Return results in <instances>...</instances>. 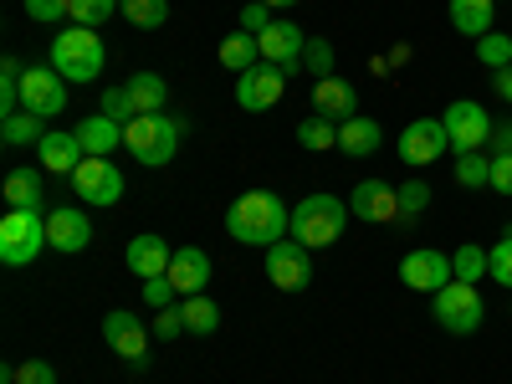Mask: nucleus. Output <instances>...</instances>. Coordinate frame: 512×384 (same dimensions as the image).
Here are the masks:
<instances>
[{
    "label": "nucleus",
    "mask_w": 512,
    "mask_h": 384,
    "mask_svg": "<svg viewBox=\"0 0 512 384\" xmlns=\"http://www.w3.org/2000/svg\"><path fill=\"white\" fill-rule=\"evenodd\" d=\"M226 231L241 246H277L292 236V210L282 205V195L272 190H246L236 195V205L226 210Z\"/></svg>",
    "instance_id": "1"
},
{
    "label": "nucleus",
    "mask_w": 512,
    "mask_h": 384,
    "mask_svg": "<svg viewBox=\"0 0 512 384\" xmlns=\"http://www.w3.org/2000/svg\"><path fill=\"white\" fill-rule=\"evenodd\" d=\"M190 118H169V113H139L134 123H123V149L134 154L144 169H164L180 149V134Z\"/></svg>",
    "instance_id": "2"
},
{
    "label": "nucleus",
    "mask_w": 512,
    "mask_h": 384,
    "mask_svg": "<svg viewBox=\"0 0 512 384\" xmlns=\"http://www.w3.org/2000/svg\"><path fill=\"white\" fill-rule=\"evenodd\" d=\"M47 67H57V72L72 82V88H82V82H93V77L108 67V47H103L98 31L67 26V31L52 36V62H47Z\"/></svg>",
    "instance_id": "3"
},
{
    "label": "nucleus",
    "mask_w": 512,
    "mask_h": 384,
    "mask_svg": "<svg viewBox=\"0 0 512 384\" xmlns=\"http://www.w3.org/2000/svg\"><path fill=\"white\" fill-rule=\"evenodd\" d=\"M349 216H354L349 200H338V195H308V200L292 205V241H303L308 251H323V246H333L338 236H344Z\"/></svg>",
    "instance_id": "4"
},
{
    "label": "nucleus",
    "mask_w": 512,
    "mask_h": 384,
    "mask_svg": "<svg viewBox=\"0 0 512 384\" xmlns=\"http://www.w3.org/2000/svg\"><path fill=\"white\" fill-rule=\"evenodd\" d=\"M47 216L41 210H11L0 221V262L6 267H31L41 251H47Z\"/></svg>",
    "instance_id": "5"
},
{
    "label": "nucleus",
    "mask_w": 512,
    "mask_h": 384,
    "mask_svg": "<svg viewBox=\"0 0 512 384\" xmlns=\"http://www.w3.org/2000/svg\"><path fill=\"white\" fill-rule=\"evenodd\" d=\"M482 318H487V303H482L477 282H446V287L436 292V323H441L446 333L466 338V333L482 328Z\"/></svg>",
    "instance_id": "6"
},
{
    "label": "nucleus",
    "mask_w": 512,
    "mask_h": 384,
    "mask_svg": "<svg viewBox=\"0 0 512 384\" xmlns=\"http://www.w3.org/2000/svg\"><path fill=\"white\" fill-rule=\"evenodd\" d=\"M441 123H446V139H451L456 154H482V144H492V118H487V108L472 103V98H456V103L441 113Z\"/></svg>",
    "instance_id": "7"
},
{
    "label": "nucleus",
    "mask_w": 512,
    "mask_h": 384,
    "mask_svg": "<svg viewBox=\"0 0 512 384\" xmlns=\"http://www.w3.org/2000/svg\"><path fill=\"white\" fill-rule=\"evenodd\" d=\"M21 108L36 118L67 113V77L57 67H26L21 72Z\"/></svg>",
    "instance_id": "8"
},
{
    "label": "nucleus",
    "mask_w": 512,
    "mask_h": 384,
    "mask_svg": "<svg viewBox=\"0 0 512 384\" xmlns=\"http://www.w3.org/2000/svg\"><path fill=\"white\" fill-rule=\"evenodd\" d=\"M267 277H272L277 292H303L313 282V251L303 241H292V236L267 246Z\"/></svg>",
    "instance_id": "9"
},
{
    "label": "nucleus",
    "mask_w": 512,
    "mask_h": 384,
    "mask_svg": "<svg viewBox=\"0 0 512 384\" xmlns=\"http://www.w3.org/2000/svg\"><path fill=\"white\" fill-rule=\"evenodd\" d=\"M400 282L410 287V292H441L446 282H456V267H451V256L446 251H436V246H415L405 262H400Z\"/></svg>",
    "instance_id": "10"
},
{
    "label": "nucleus",
    "mask_w": 512,
    "mask_h": 384,
    "mask_svg": "<svg viewBox=\"0 0 512 384\" xmlns=\"http://www.w3.org/2000/svg\"><path fill=\"white\" fill-rule=\"evenodd\" d=\"M72 185H77V195L88 205H118L123 200V169L113 159H93L88 154L72 169Z\"/></svg>",
    "instance_id": "11"
},
{
    "label": "nucleus",
    "mask_w": 512,
    "mask_h": 384,
    "mask_svg": "<svg viewBox=\"0 0 512 384\" xmlns=\"http://www.w3.org/2000/svg\"><path fill=\"white\" fill-rule=\"evenodd\" d=\"M103 338H108V349H113L118 359H128L134 369L149 364V328H144V318H134L128 308H113V313L103 318Z\"/></svg>",
    "instance_id": "12"
},
{
    "label": "nucleus",
    "mask_w": 512,
    "mask_h": 384,
    "mask_svg": "<svg viewBox=\"0 0 512 384\" xmlns=\"http://www.w3.org/2000/svg\"><path fill=\"white\" fill-rule=\"evenodd\" d=\"M287 93V72L272 67V62H256L251 72L236 77V103L246 113H262V108H277V98Z\"/></svg>",
    "instance_id": "13"
},
{
    "label": "nucleus",
    "mask_w": 512,
    "mask_h": 384,
    "mask_svg": "<svg viewBox=\"0 0 512 384\" xmlns=\"http://www.w3.org/2000/svg\"><path fill=\"white\" fill-rule=\"evenodd\" d=\"M446 149H451V139H446V123H441V118H415V123H405V134H400V159H405V164L425 169V164H436Z\"/></svg>",
    "instance_id": "14"
},
{
    "label": "nucleus",
    "mask_w": 512,
    "mask_h": 384,
    "mask_svg": "<svg viewBox=\"0 0 512 384\" xmlns=\"http://www.w3.org/2000/svg\"><path fill=\"white\" fill-rule=\"evenodd\" d=\"M256 41H262V62L282 67L287 77H292V72H303V47H308V31H303V26H292V21H272Z\"/></svg>",
    "instance_id": "15"
},
{
    "label": "nucleus",
    "mask_w": 512,
    "mask_h": 384,
    "mask_svg": "<svg viewBox=\"0 0 512 384\" xmlns=\"http://www.w3.org/2000/svg\"><path fill=\"white\" fill-rule=\"evenodd\" d=\"M349 210L369 226H390V221H400V190L384 180H359L349 190Z\"/></svg>",
    "instance_id": "16"
},
{
    "label": "nucleus",
    "mask_w": 512,
    "mask_h": 384,
    "mask_svg": "<svg viewBox=\"0 0 512 384\" xmlns=\"http://www.w3.org/2000/svg\"><path fill=\"white\" fill-rule=\"evenodd\" d=\"M313 113L318 118H328V123H349V118H359V88L349 77H318L313 82Z\"/></svg>",
    "instance_id": "17"
},
{
    "label": "nucleus",
    "mask_w": 512,
    "mask_h": 384,
    "mask_svg": "<svg viewBox=\"0 0 512 384\" xmlns=\"http://www.w3.org/2000/svg\"><path fill=\"white\" fill-rule=\"evenodd\" d=\"M47 241H52V251L77 256V251H88V241H93V221L82 216L77 205H57V210H47Z\"/></svg>",
    "instance_id": "18"
},
{
    "label": "nucleus",
    "mask_w": 512,
    "mask_h": 384,
    "mask_svg": "<svg viewBox=\"0 0 512 384\" xmlns=\"http://www.w3.org/2000/svg\"><path fill=\"white\" fill-rule=\"evenodd\" d=\"M123 262H128V272H134V277H164L169 262H175V246L149 231V236H134V241H128Z\"/></svg>",
    "instance_id": "19"
},
{
    "label": "nucleus",
    "mask_w": 512,
    "mask_h": 384,
    "mask_svg": "<svg viewBox=\"0 0 512 384\" xmlns=\"http://www.w3.org/2000/svg\"><path fill=\"white\" fill-rule=\"evenodd\" d=\"M164 277L180 287V297H195V292H205V282H210V256H205L200 246H175V262H169Z\"/></svg>",
    "instance_id": "20"
},
{
    "label": "nucleus",
    "mask_w": 512,
    "mask_h": 384,
    "mask_svg": "<svg viewBox=\"0 0 512 384\" xmlns=\"http://www.w3.org/2000/svg\"><path fill=\"white\" fill-rule=\"evenodd\" d=\"M36 159H41V169H52V175H72V169L88 159V154H82V139H77V134L47 128V139L36 144Z\"/></svg>",
    "instance_id": "21"
},
{
    "label": "nucleus",
    "mask_w": 512,
    "mask_h": 384,
    "mask_svg": "<svg viewBox=\"0 0 512 384\" xmlns=\"http://www.w3.org/2000/svg\"><path fill=\"white\" fill-rule=\"evenodd\" d=\"M72 134L82 139V154H93V159H108L118 144H123V123L118 118H108V113H88Z\"/></svg>",
    "instance_id": "22"
},
{
    "label": "nucleus",
    "mask_w": 512,
    "mask_h": 384,
    "mask_svg": "<svg viewBox=\"0 0 512 384\" xmlns=\"http://www.w3.org/2000/svg\"><path fill=\"white\" fill-rule=\"evenodd\" d=\"M379 144H384V128L374 123V118H349V123H338V149L344 154H354V159H369V154H379Z\"/></svg>",
    "instance_id": "23"
},
{
    "label": "nucleus",
    "mask_w": 512,
    "mask_h": 384,
    "mask_svg": "<svg viewBox=\"0 0 512 384\" xmlns=\"http://www.w3.org/2000/svg\"><path fill=\"white\" fill-rule=\"evenodd\" d=\"M451 26L461 31V36H472V41H482L487 31H492V16H497V0H451Z\"/></svg>",
    "instance_id": "24"
},
{
    "label": "nucleus",
    "mask_w": 512,
    "mask_h": 384,
    "mask_svg": "<svg viewBox=\"0 0 512 384\" xmlns=\"http://www.w3.org/2000/svg\"><path fill=\"white\" fill-rule=\"evenodd\" d=\"M6 205L11 210H41V205H47V190H41L36 169H11V175H6Z\"/></svg>",
    "instance_id": "25"
},
{
    "label": "nucleus",
    "mask_w": 512,
    "mask_h": 384,
    "mask_svg": "<svg viewBox=\"0 0 512 384\" xmlns=\"http://www.w3.org/2000/svg\"><path fill=\"white\" fill-rule=\"evenodd\" d=\"M0 139H6L11 149H21V144H41V139H47V118H36V113L16 108V113L0 118Z\"/></svg>",
    "instance_id": "26"
},
{
    "label": "nucleus",
    "mask_w": 512,
    "mask_h": 384,
    "mask_svg": "<svg viewBox=\"0 0 512 384\" xmlns=\"http://www.w3.org/2000/svg\"><path fill=\"white\" fill-rule=\"evenodd\" d=\"M256 62H262V41H256L251 31H236V36H226V41H221V67H231L236 77H241V72H251Z\"/></svg>",
    "instance_id": "27"
},
{
    "label": "nucleus",
    "mask_w": 512,
    "mask_h": 384,
    "mask_svg": "<svg viewBox=\"0 0 512 384\" xmlns=\"http://www.w3.org/2000/svg\"><path fill=\"white\" fill-rule=\"evenodd\" d=\"M128 93H134V108H139V113H164L169 82H164L159 72H134V77H128Z\"/></svg>",
    "instance_id": "28"
},
{
    "label": "nucleus",
    "mask_w": 512,
    "mask_h": 384,
    "mask_svg": "<svg viewBox=\"0 0 512 384\" xmlns=\"http://www.w3.org/2000/svg\"><path fill=\"white\" fill-rule=\"evenodd\" d=\"M297 144H303L308 154H323V149H338V123L308 113L303 123H297Z\"/></svg>",
    "instance_id": "29"
},
{
    "label": "nucleus",
    "mask_w": 512,
    "mask_h": 384,
    "mask_svg": "<svg viewBox=\"0 0 512 384\" xmlns=\"http://www.w3.org/2000/svg\"><path fill=\"white\" fill-rule=\"evenodd\" d=\"M180 308H185V328H190V333H200V338L221 328V308H216V303H210V297H205V292H195V297H185V303H180Z\"/></svg>",
    "instance_id": "30"
},
{
    "label": "nucleus",
    "mask_w": 512,
    "mask_h": 384,
    "mask_svg": "<svg viewBox=\"0 0 512 384\" xmlns=\"http://www.w3.org/2000/svg\"><path fill=\"white\" fill-rule=\"evenodd\" d=\"M451 267H456V282H482V277H492V256L482 246H456Z\"/></svg>",
    "instance_id": "31"
},
{
    "label": "nucleus",
    "mask_w": 512,
    "mask_h": 384,
    "mask_svg": "<svg viewBox=\"0 0 512 384\" xmlns=\"http://www.w3.org/2000/svg\"><path fill=\"white\" fill-rule=\"evenodd\" d=\"M456 185H461V190L492 185V159H487V154H456Z\"/></svg>",
    "instance_id": "32"
},
{
    "label": "nucleus",
    "mask_w": 512,
    "mask_h": 384,
    "mask_svg": "<svg viewBox=\"0 0 512 384\" xmlns=\"http://www.w3.org/2000/svg\"><path fill=\"white\" fill-rule=\"evenodd\" d=\"M118 11L134 21V26H144V31H154V26H164L169 21V0H118Z\"/></svg>",
    "instance_id": "33"
},
{
    "label": "nucleus",
    "mask_w": 512,
    "mask_h": 384,
    "mask_svg": "<svg viewBox=\"0 0 512 384\" xmlns=\"http://www.w3.org/2000/svg\"><path fill=\"white\" fill-rule=\"evenodd\" d=\"M477 62H482L487 72H502V67H512V36H502V31H487V36L477 41Z\"/></svg>",
    "instance_id": "34"
},
{
    "label": "nucleus",
    "mask_w": 512,
    "mask_h": 384,
    "mask_svg": "<svg viewBox=\"0 0 512 384\" xmlns=\"http://www.w3.org/2000/svg\"><path fill=\"white\" fill-rule=\"evenodd\" d=\"M113 11H118V0H72V26L98 31V26L113 21Z\"/></svg>",
    "instance_id": "35"
},
{
    "label": "nucleus",
    "mask_w": 512,
    "mask_h": 384,
    "mask_svg": "<svg viewBox=\"0 0 512 384\" xmlns=\"http://www.w3.org/2000/svg\"><path fill=\"white\" fill-rule=\"evenodd\" d=\"M303 72L333 77V41H328V36H308V47H303Z\"/></svg>",
    "instance_id": "36"
},
{
    "label": "nucleus",
    "mask_w": 512,
    "mask_h": 384,
    "mask_svg": "<svg viewBox=\"0 0 512 384\" xmlns=\"http://www.w3.org/2000/svg\"><path fill=\"white\" fill-rule=\"evenodd\" d=\"M103 113L118 118V123H134L139 108H134V93H128V82H118V88H103Z\"/></svg>",
    "instance_id": "37"
},
{
    "label": "nucleus",
    "mask_w": 512,
    "mask_h": 384,
    "mask_svg": "<svg viewBox=\"0 0 512 384\" xmlns=\"http://www.w3.org/2000/svg\"><path fill=\"white\" fill-rule=\"evenodd\" d=\"M26 16L41 26H62L72 21V0H26Z\"/></svg>",
    "instance_id": "38"
},
{
    "label": "nucleus",
    "mask_w": 512,
    "mask_h": 384,
    "mask_svg": "<svg viewBox=\"0 0 512 384\" xmlns=\"http://www.w3.org/2000/svg\"><path fill=\"white\" fill-rule=\"evenodd\" d=\"M425 205H431V185H425V180H410V185H400V221H415V216H425Z\"/></svg>",
    "instance_id": "39"
},
{
    "label": "nucleus",
    "mask_w": 512,
    "mask_h": 384,
    "mask_svg": "<svg viewBox=\"0 0 512 384\" xmlns=\"http://www.w3.org/2000/svg\"><path fill=\"white\" fill-rule=\"evenodd\" d=\"M487 256H492V282H502V287L512 292V226L502 231V241H497Z\"/></svg>",
    "instance_id": "40"
},
{
    "label": "nucleus",
    "mask_w": 512,
    "mask_h": 384,
    "mask_svg": "<svg viewBox=\"0 0 512 384\" xmlns=\"http://www.w3.org/2000/svg\"><path fill=\"white\" fill-rule=\"evenodd\" d=\"M180 333H190V328H185V308H180V303L154 313V338H159V344H169V338H180Z\"/></svg>",
    "instance_id": "41"
},
{
    "label": "nucleus",
    "mask_w": 512,
    "mask_h": 384,
    "mask_svg": "<svg viewBox=\"0 0 512 384\" xmlns=\"http://www.w3.org/2000/svg\"><path fill=\"white\" fill-rule=\"evenodd\" d=\"M175 297H180V287L169 282V277H144V303L159 313V308H175Z\"/></svg>",
    "instance_id": "42"
},
{
    "label": "nucleus",
    "mask_w": 512,
    "mask_h": 384,
    "mask_svg": "<svg viewBox=\"0 0 512 384\" xmlns=\"http://www.w3.org/2000/svg\"><path fill=\"white\" fill-rule=\"evenodd\" d=\"M11 384H57V369L47 359H26V364H16Z\"/></svg>",
    "instance_id": "43"
},
{
    "label": "nucleus",
    "mask_w": 512,
    "mask_h": 384,
    "mask_svg": "<svg viewBox=\"0 0 512 384\" xmlns=\"http://www.w3.org/2000/svg\"><path fill=\"white\" fill-rule=\"evenodd\" d=\"M272 21H277V16H272V6H267V0H251V6L241 11V31H251V36H262Z\"/></svg>",
    "instance_id": "44"
},
{
    "label": "nucleus",
    "mask_w": 512,
    "mask_h": 384,
    "mask_svg": "<svg viewBox=\"0 0 512 384\" xmlns=\"http://www.w3.org/2000/svg\"><path fill=\"white\" fill-rule=\"evenodd\" d=\"M492 190L512 195V154H492Z\"/></svg>",
    "instance_id": "45"
},
{
    "label": "nucleus",
    "mask_w": 512,
    "mask_h": 384,
    "mask_svg": "<svg viewBox=\"0 0 512 384\" xmlns=\"http://www.w3.org/2000/svg\"><path fill=\"white\" fill-rule=\"evenodd\" d=\"M492 154H512V118L492 123Z\"/></svg>",
    "instance_id": "46"
},
{
    "label": "nucleus",
    "mask_w": 512,
    "mask_h": 384,
    "mask_svg": "<svg viewBox=\"0 0 512 384\" xmlns=\"http://www.w3.org/2000/svg\"><path fill=\"white\" fill-rule=\"evenodd\" d=\"M492 88H497V98H502V103H512V67L492 72Z\"/></svg>",
    "instance_id": "47"
},
{
    "label": "nucleus",
    "mask_w": 512,
    "mask_h": 384,
    "mask_svg": "<svg viewBox=\"0 0 512 384\" xmlns=\"http://www.w3.org/2000/svg\"><path fill=\"white\" fill-rule=\"evenodd\" d=\"M272 11H287V6H303V0H267Z\"/></svg>",
    "instance_id": "48"
},
{
    "label": "nucleus",
    "mask_w": 512,
    "mask_h": 384,
    "mask_svg": "<svg viewBox=\"0 0 512 384\" xmlns=\"http://www.w3.org/2000/svg\"><path fill=\"white\" fill-rule=\"evenodd\" d=\"M497 6H502V0H497Z\"/></svg>",
    "instance_id": "49"
}]
</instances>
